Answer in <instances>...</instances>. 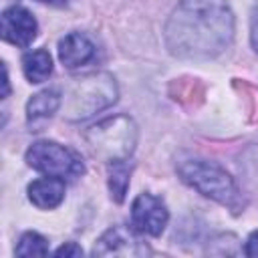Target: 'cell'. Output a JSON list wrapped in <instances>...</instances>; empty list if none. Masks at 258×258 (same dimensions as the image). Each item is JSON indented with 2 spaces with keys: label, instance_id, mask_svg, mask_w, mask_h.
Returning <instances> with one entry per match:
<instances>
[{
  "label": "cell",
  "instance_id": "obj_1",
  "mask_svg": "<svg viewBox=\"0 0 258 258\" xmlns=\"http://www.w3.org/2000/svg\"><path fill=\"white\" fill-rule=\"evenodd\" d=\"M236 20L228 0H179L165 22V46L177 58L208 60L234 40Z\"/></svg>",
  "mask_w": 258,
  "mask_h": 258
},
{
  "label": "cell",
  "instance_id": "obj_2",
  "mask_svg": "<svg viewBox=\"0 0 258 258\" xmlns=\"http://www.w3.org/2000/svg\"><path fill=\"white\" fill-rule=\"evenodd\" d=\"M177 173L189 187L228 208L232 214L244 212L246 200L242 198V191L238 189L234 177L222 165L208 159L189 157L177 163Z\"/></svg>",
  "mask_w": 258,
  "mask_h": 258
},
{
  "label": "cell",
  "instance_id": "obj_3",
  "mask_svg": "<svg viewBox=\"0 0 258 258\" xmlns=\"http://www.w3.org/2000/svg\"><path fill=\"white\" fill-rule=\"evenodd\" d=\"M117 83L109 73H93L75 79L62 95L64 117L69 121H85L117 101Z\"/></svg>",
  "mask_w": 258,
  "mask_h": 258
},
{
  "label": "cell",
  "instance_id": "obj_4",
  "mask_svg": "<svg viewBox=\"0 0 258 258\" xmlns=\"http://www.w3.org/2000/svg\"><path fill=\"white\" fill-rule=\"evenodd\" d=\"M85 141L93 155L107 163L129 159L137 145V125L127 115H115L103 119L87 129Z\"/></svg>",
  "mask_w": 258,
  "mask_h": 258
},
{
  "label": "cell",
  "instance_id": "obj_5",
  "mask_svg": "<svg viewBox=\"0 0 258 258\" xmlns=\"http://www.w3.org/2000/svg\"><path fill=\"white\" fill-rule=\"evenodd\" d=\"M28 167L50 175V177H58V179H77L85 173V165L81 161V157L71 151L69 147L50 141V139H42V141H34L24 155Z\"/></svg>",
  "mask_w": 258,
  "mask_h": 258
},
{
  "label": "cell",
  "instance_id": "obj_6",
  "mask_svg": "<svg viewBox=\"0 0 258 258\" xmlns=\"http://www.w3.org/2000/svg\"><path fill=\"white\" fill-rule=\"evenodd\" d=\"M169 222L167 206L161 198L143 191L131 204V228L139 234L159 236Z\"/></svg>",
  "mask_w": 258,
  "mask_h": 258
},
{
  "label": "cell",
  "instance_id": "obj_7",
  "mask_svg": "<svg viewBox=\"0 0 258 258\" xmlns=\"http://www.w3.org/2000/svg\"><path fill=\"white\" fill-rule=\"evenodd\" d=\"M137 230L125 226H113L101 234L93 246V256H145L149 248L137 238Z\"/></svg>",
  "mask_w": 258,
  "mask_h": 258
},
{
  "label": "cell",
  "instance_id": "obj_8",
  "mask_svg": "<svg viewBox=\"0 0 258 258\" xmlns=\"http://www.w3.org/2000/svg\"><path fill=\"white\" fill-rule=\"evenodd\" d=\"M2 38L18 48H26L38 36V22L24 6H10L2 12Z\"/></svg>",
  "mask_w": 258,
  "mask_h": 258
},
{
  "label": "cell",
  "instance_id": "obj_9",
  "mask_svg": "<svg viewBox=\"0 0 258 258\" xmlns=\"http://www.w3.org/2000/svg\"><path fill=\"white\" fill-rule=\"evenodd\" d=\"M97 54L93 40L83 32H71L58 42V58L67 69H79L91 62Z\"/></svg>",
  "mask_w": 258,
  "mask_h": 258
},
{
  "label": "cell",
  "instance_id": "obj_10",
  "mask_svg": "<svg viewBox=\"0 0 258 258\" xmlns=\"http://www.w3.org/2000/svg\"><path fill=\"white\" fill-rule=\"evenodd\" d=\"M28 200L40 210H54L64 200V179L40 177L28 185Z\"/></svg>",
  "mask_w": 258,
  "mask_h": 258
},
{
  "label": "cell",
  "instance_id": "obj_11",
  "mask_svg": "<svg viewBox=\"0 0 258 258\" xmlns=\"http://www.w3.org/2000/svg\"><path fill=\"white\" fill-rule=\"evenodd\" d=\"M60 107H62V95L58 93V89H44V91L32 95L30 101L26 103V121L30 125L46 121Z\"/></svg>",
  "mask_w": 258,
  "mask_h": 258
},
{
  "label": "cell",
  "instance_id": "obj_12",
  "mask_svg": "<svg viewBox=\"0 0 258 258\" xmlns=\"http://www.w3.org/2000/svg\"><path fill=\"white\" fill-rule=\"evenodd\" d=\"M22 71L28 83H42L52 75V58L48 50L36 48L22 56Z\"/></svg>",
  "mask_w": 258,
  "mask_h": 258
},
{
  "label": "cell",
  "instance_id": "obj_13",
  "mask_svg": "<svg viewBox=\"0 0 258 258\" xmlns=\"http://www.w3.org/2000/svg\"><path fill=\"white\" fill-rule=\"evenodd\" d=\"M129 175H131V165L127 163V159L109 163V191L117 204L125 200L129 187Z\"/></svg>",
  "mask_w": 258,
  "mask_h": 258
},
{
  "label": "cell",
  "instance_id": "obj_14",
  "mask_svg": "<svg viewBox=\"0 0 258 258\" xmlns=\"http://www.w3.org/2000/svg\"><path fill=\"white\" fill-rule=\"evenodd\" d=\"M16 256H46L48 254V240L38 232H24L16 246Z\"/></svg>",
  "mask_w": 258,
  "mask_h": 258
},
{
  "label": "cell",
  "instance_id": "obj_15",
  "mask_svg": "<svg viewBox=\"0 0 258 258\" xmlns=\"http://www.w3.org/2000/svg\"><path fill=\"white\" fill-rule=\"evenodd\" d=\"M54 256L79 258V256H83V248H81L79 244H75V242H67V244H62L60 248H56V250H54Z\"/></svg>",
  "mask_w": 258,
  "mask_h": 258
},
{
  "label": "cell",
  "instance_id": "obj_16",
  "mask_svg": "<svg viewBox=\"0 0 258 258\" xmlns=\"http://www.w3.org/2000/svg\"><path fill=\"white\" fill-rule=\"evenodd\" d=\"M250 42L254 52H258V6L252 10V16H250Z\"/></svg>",
  "mask_w": 258,
  "mask_h": 258
},
{
  "label": "cell",
  "instance_id": "obj_17",
  "mask_svg": "<svg viewBox=\"0 0 258 258\" xmlns=\"http://www.w3.org/2000/svg\"><path fill=\"white\" fill-rule=\"evenodd\" d=\"M244 254L250 258H258V230L252 232L244 244Z\"/></svg>",
  "mask_w": 258,
  "mask_h": 258
},
{
  "label": "cell",
  "instance_id": "obj_18",
  "mask_svg": "<svg viewBox=\"0 0 258 258\" xmlns=\"http://www.w3.org/2000/svg\"><path fill=\"white\" fill-rule=\"evenodd\" d=\"M2 71H4V91H2V99H6L8 97V93H10V85H8V69H6V64H2Z\"/></svg>",
  "mask_w": 258,
  "mask_h": 258
},
{
  "label": "cell",
  "instance_id": "obj_19",
  "mask_svg": "<svg viewBox=\"0 0 258 258\" xmlns=\"http://www.w3.org/2000/svg\"><path fill=\"white\" fill-rule=\"evenodd\" d=\"M38 2L50 4V6H64V4H67V0H38Z\"/></svg>",
  "mask_w": 258,
  "mask_h": 258
}]
</instances>
